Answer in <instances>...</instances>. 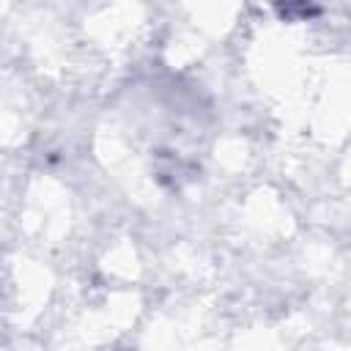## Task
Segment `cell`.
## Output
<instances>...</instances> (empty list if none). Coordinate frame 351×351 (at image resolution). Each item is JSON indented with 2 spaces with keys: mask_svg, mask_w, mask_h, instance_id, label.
<instances>
[{
  "mask_svg": "<svg viewBox=\"0 0 351 351\" xmlns=\"http://www.w3.org/2000/svg\"><path fill=\"white\" fill-rule=\"evenodd\" d=\"M280 19L285 22H304V19H313L321 14L318 3L315 0H271Z\"/></svg>",
  "mask_w": 351,
  "mask_h": 351,
  "instance_id": "cell-1",
  "label": "cell"
}]
</instances>
